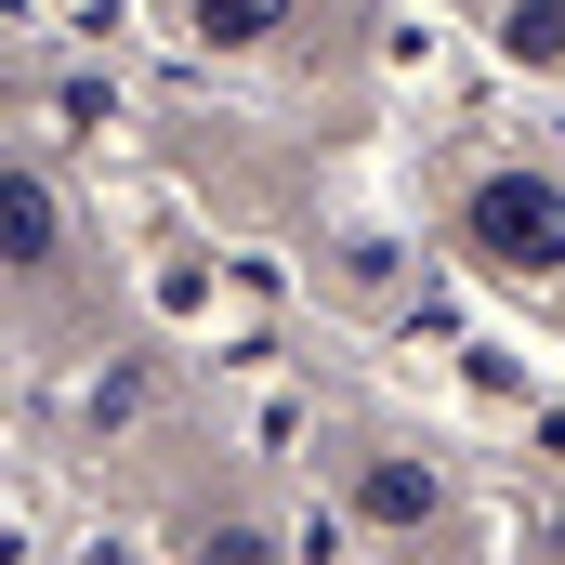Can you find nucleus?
<instances>
[{"label": "nucleus", "instance_id": "obj_1", "mask_svg": "<svg viewBox=\"0 0 565 565\" xmlns=\"http://www.w3.org/2000/svg\"><path fill=\"white\" fill-rule=\"evenodd\" d=\"M473 237H487V264H526V277H553V264H565V184L500 171V184L473 198Z\"/></svg>", "mask_w": 565, "mask_h": 565}, {"label": "nucleus", "instance_id": "obj_2", "mask_svg": "<svg viewBox=\"0 0 565 565\" xmlns=\"http://www.w3.org/2000/svg\"><path fill=\"white\" fill-rule=\"evenodd\" d=\"M198 26L211 40H264V26H289V0H198Z\"/></svg>", "mask_w": 565, "mask_h": 565}]
</instances>
